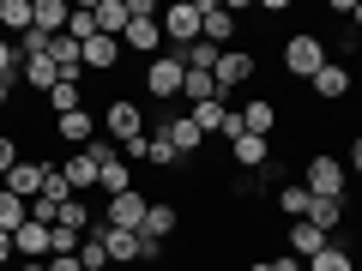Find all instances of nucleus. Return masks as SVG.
Masks as SVG:
<instances>
[{
	"label": "nucleus",
	"instance_id": "nucleus-3",
	"mask_svg": "<svg viewBox=\"0 0 362 271\" xmlns=\"http://www.w3.org/2000/svg\"><path fill=\"white\" fill-rule=\"evenodd\" d=\"M181 78H187V66H181V54H157V61H145L139 73V90H145V103H175L181 97Z\"/></svg>",
	"mask_w": 362,
	"mask_h": 271
},
{
	"label": "nucleus",
	"instance_id": "nucleus-23",
	"mask_svg": "<svg viewBox=\"0 0 362 271\" xmlns=\"http://www.w3.org/2000/svg\"><path fill=\"white\" fill-rule=\"evenodd\" d=\"M61 175L73 181V193L85 199L90 187H97V163H90V151H73V157H66V163H61Z\"/></svg>",
	"mask_w": 362,
	"mask_h": 271
},
{
	"label": "nucleus",
	"instance_id": "nucleus-15",
	"mask_svg": "<svg viewBox=\"0 0 362 271\" xmlns=\"http://www.w3.org/2000/svg\"><path fill=\"white\" fill-rule=\"evenodd\" d=\"M230 163L242 169V175H259V169L272 163V139H254V133H242V139L230 145Z\"/></svg>",
	"mask_w": 362,
	"mask_h": 271
},
{
	"label": "nucleus",
	"instance_id": "nucleus-6",
	"mask_svg": "<svg viewBox=\"0 0 362 271\" xmlns=\"http://www.w3.org/2000/svg\"><path fill=\"white\" fill-rule=\"evenodd\" d=\"M103 127H109V139H115V145L145 139V103H133V97H109V109H103Z\"/></svg>",
	"mask_w": 362,
	"mask_h": 271
},
{
	"label": "nucleus",
	"instance_id": "nucleus-8",
	"mask_svg": "<svg viewBox=\"0 0 362 271\" xmlns=\"http://www.w3.org/2000/svg\"><path fill=\"white\" fill-rule=\"evenodd\" d=\"M145 211H151V199H145L139 187H127V193H115V199L103 205V223H115V229H133V235H139V229H145Z\"/></svg>",
	"mask_w": 362,
	"mask_h": 271
},
{
	"label": "nucleus",
	"instance_id": "nucleus-31",
	"mask_svg": "<svg viewBox=\"0 0 362 271\" xmlns=\"http://www.w3.org/2000/svg\"><path fill=\"white\" fill-rule=\"evenodd\" d=\"M37 199H49V205H66V199H73V181L61 175V169H49V181H42V193Z\"/></svg>",
	"mask_w": 362,
	"mask_h": 271
},
{
	"label": "nucleus",
	"instance_id": "nucleus-30",
	"mask_svg": "<svg viewBox=\"0 0 362 271\" xmlns=\"http://www.w3.org/2000/svg\"><path fill=\"white\" fill-rule=\"evenodd\" d=\"M18 163H25V145H18V133H0V181L13 175Z\"/></svg>",
	"mask_w": 362,
	"mask_h": 271
},
{
	"label": "nucleus",
	"instance_id": "nucleus-21",
	"mask_svg": "<svg viewBox=\"0 0 362 271\" xmlns=\"http://www.w3.org/2000/svg\"><path fill=\"white\" fill-rule=\"evenodd\" d=\"M97 37H127V0H90Z\"/></svg>",
	"mask_w": 362,
	"mask_h": 271
},
{
	"label": "nucleus",
	"instance_id": "nucleus-34",
	"mask_svg": "<svg viewBox=\"0 0 362 271\" xmlns=\"http://www.w3.org/2000/svg\"><path fill=\"white\" fill-rule=\"evenodd\" d=\"M127 18H163V6L157 0H127Z\"/></svg>",
	"mask_w": 362,
	"mask_h": 271
},
{
	"label": "nucleus",
	"instance_id": "nucleus-12",
	"mask_svg": "<svg viewBox=\"0 0 362 271\" xmlns=\"http://www.w3.org/2000/svg\"><path fill=\"white\" fill-rule=\"evenodd\" d=\"M54 139H61V145H73V151H85V145L97 139V115H90V103H85V109H73V115H61V121H54Z\"/></svg>",
	"mask_w": 362,
	"mask_h": 271
},
{
	"label": "nucleus",
	"instance_id": "nucleus-36",
	"mask_svg": "<svg viewBox=\"0 0 362 271\" xmlns=\"http://www.w3.org/2000/svg\"><path fill=\"white\" fill-rule=\"evenodd\" d=\"M338 54H344V61H356V54H362V37H356V30H344V37H338Z\"/></svg>",
	"mask_w": 362,
	"mask_h": 271
},
{
	"label": "nucleus",
	"instance_id": "nucleus-35",
	"mask_svg": "<svg viewBox=\"0 0 362 271\" xmlns=\"http://www.w3.org/2000/svg\"><path fill=\"white\" fill-rule=\"evenodd\" d=\"M42 265H49V271H85V265H78V253H49Z\"/></svg>",
	"mask_w": 362,
	"mask_h": 271
},
{
	"label": "nucleus",
	"instance_id": "nucleus-26",
	"mask_svg": "<svg viewBox=\"0 0 362 271\" xmlns=\"http://www.w3.org/2000/svg\"><path fill=\"white\" fill-rule=\"evenodd\" d=\"M308 271H356V253H350L344 241H326L320 253L308 259Z\"/></svg>",
	"mask_w": 362,
	"mask_h": 271
},
{
	"label": "nucleus",
	"instance_id": "nucleus-13",
	"mask_svg": "<svg viewBox=\"0 0 362 271\" xmlns=\"http://www.w3.org/2000/svg\"><path fill=\"white\" fill-rule=\"evenodd\" d=\"M37 30V0H0V37H30Z\"/></svg>",
	"mask_w": 362,
	"mask_h": 271
},
{
	"label": "nucleus",
	"instance_id": "nucleus-38",
	"mask_svg": "<svg viewBox=\"0 0 362 271\" xmlns=\"http://www.w3.org/2000/svg\"><path fill=\"white\" fill-rule=\"evenodd\" d=\"M344 169H350V175H362V133L350 139V157H344Z\"/></svg>",
	"mask_w": 362,
	"mask_h": 271
},
{
	"label": "nucleus",
	"instance_id": "nucleus-24",
	"mask_svg": "<svg viewBox=\"0 0 362 271\" xmlns=\"http://www.w3.org/2000/svg\"><path fill=\"white\" fill-rule=\"evenodd\" d=\"M181 103H187V109L218 103V78H211V73H194V66H187V78H181Z\"/></svg>",
	"mask_w": 362,
	"mask_h": 271
},
{
	"label": "nucleus",
	"instance_id": "nucleus-14",
	"mask_svg": "<svg viewBox=\"0 0 362 271\" xmlns=\"http://www.w3.org/2000/svg\"><path fill=\"white\" fill-rule=\"evenodd\" d=\"M278 115H284V109L272 103V97H254V103H242V133L272 139V133H278Z\"/></svg>",
	"mask_w": 362,
	"mask_h": 271
},
{
	"label": "nucleus",
	"instance_id": "nucleus-7",
	"mask_svg": "<svg viewBox=\"0 0 362 271\" xmlns=\"http://www.w3.org/2000/svg\"><path fill=\"white\" fill-rule=\"evenodd\" d=\"M199 13H206V30H199V37H206L211 49H235V30H242L235 6H223V0H199Z\"/></svg>",
	"mask_w": 362,
	"mask_h": 271
},
{
	"label": "nucleus",
	"instance_id": "nucleus-32",
	"mask_svg": "<svg viewBox=\"0 0 362 271\" xmlns=\"http://www.w3.org/2000/svg\"><path fill=\"white\" fill-rule=\"evenodd\" d=\"M78 265H85V271H109V253H103V241H97V235H85V241H78Z\"/></svg>",
	"mask_w": 362,
	"mask_h": 271
},
{
	"label": "nucleus",
	"instance_id": "nucleus-33",
	"mask_svg": "<svg viewBox=\"0 0 362 271\" xmlns=\"http://www.w3.org/2000/svg\"><path fill=\"white\" fill-rule=\"evenodd\" d=\"M139 265H163V241H151V235H139Z\"/></svg>",
	"mask_w": 362,
	"mask_h": 271
},
{
	"label": "nucleus",
	"instance_id": "nucleus-28",
	"mask_svg": "<svg viewBox=\"0 0 362 271\" xmlns=\"http://www.w3.org/2000/svg\"><path fill=\"white\" fill-rule=\"evenodd\" d=\"M97 217H103V211H90L85 205V199H66V205H61V217H54V223H61V229H78V235H90V223H97Z\"/></svg>",
	"mask_w": 362,
	"mask_h": 271
},
{
	"label": "nucleus",
	"instance_id": "nucleus-29",
	"mask_svg": "<svg viewBox=\"0 0 362 271\" xmlns=\"http://www.w3.org/2000/svg\"><path fill=\"white\" fill-rule=\"evenodd\" d=\"M308 223H314V229H326V235H338V223H344V199H314Z\"/></svg>",
	"mask_w": 362,
	"mask_h": 271
},
{
	"label": "nucleus",
	"instance_id": "nucleus-22",
	"mask_svg": "<svg viewBox=\"0 0 362 271\" xmlns=\"http://www.w3.org/2000/svg\"><path fill=\"white\" fill-rule=\"evenodd\" d=\"M42 109H49L54 121H61V115H73V109H85V85H78V78H61V85H54L49 97H42Z\"/></svg>",
	"mask_w": 362,
	"mask_h": 271
},
{
	"label": "nucleus",
	"instance_id": "nucleus-20",
	"mask_svg": "<svg viewBox=\"0 0 362 271\" xmlns=\"http://www.w3.org/2000/svg\"><path fill=\"white\" fill-rule=\"evenodd\" d=\"M272 205H278V217H284V223H302V217H308V205H314V193L302 187V181H290V187L272 193Z\"/></svg>",
	"mask_w": 362,
	"mask_h": 271
},
{
	"label": "nucleus",
	"instance_id": "nucleus-5",
	"mask_svg": "<svg viewBox=\"0 0 362 271\" xmlns=\"http://www.w3.org/2000/svg\"><path fill=\"white\" fill-rule=\"evenodd\" d=\"M254 73H259V54H254V49H242V42H235V49H223L218 66H211V78H218V97L230 103V90L254 85Z\"/></svg>",
	"mask_w": 362,
	"mask_h": 271
},
{
	"label": "nucleus",
	"instance_id": "nucleus-10",
	"mask_svg": "<svg viewBox=\"0 0 362 271\" xmlns=\"http://www.w3.org/2000/svg\"><path fill=\"white\" fill-rule=\"evenodd\" d=\"M308 90H314V103H344L350 90H356V73H350V66H338V61H326L320 73L308 78Z\"/></svg>",
	"mask_w": 362,
	"mask_h": 271
},
{
	"label": "nucleus",
	"instance_id": "nucleus-25",
	"mask_svg": "<svg viewBox=\"0 0 362 271\" xmlns=\"http://www.w3.org/2000/svg\"><path fill=\"white\" fill-rule=\"evenodd\" d=\"M145 163H151L157 175H175V169H181V157H175V145H169L163 133H145Z\"/></svg>",
	"mask_w": 362,
	"mask_h": 271
},
{
	"label": "nucleus",
	"instance_id": "nucleus-27",
	"mask_svg": "<svg viewBox=\"0 0 362 271\" xmlns=\"http://www.w3.org/2000/svg\"><path fill=\"white\" fill-rule=\"evenodd\" d=\"M97 187H103L109 199H115V193H127V187H133V163H127V157L103 163V169H97Z\"/></svg>",
	"mask_w": 362,
	"mask_h": 271
},
{
	"label": "nucleus",
	"instance_id": "nucleus-37",
	"mask_svg": "<svg viewBox=\"0 0 362 271\" xmlns=\"http://www.w3.org/2000/svg\"><path fill=\"white\" fill-rule=\"evenodd\" d=\"M13 265H18V253H13V235L0 229V271H13Z\"/></svg>",
	"mask_w": 362,
	"mask_h": 271
},
{
	"label": "nucleus",
	"instance_id": "nucleus-2",
	"mask_svg": "<svg viewBox=\"0 0 362 271\" xmlns=\"http://www.w3.org/2000/svg\"><path fill=\"white\" fill-rule=\"evenodd\" d=\"M326 61H332V54H326V42L314 37V30H290V37H284V54H278V66H284L290 78H302V85H308Z\"/></svg>",
	"mask_w": 362,
	"mask_h": 271
},
{
	"label": "nucleus",
	"instance_id": "nucleus-17",
	"mask_svg": "<svg viewBox=\"0 0 362 271\" xmlns=\"http://www.w3.org/2000/svg\"><path fill=\"white\" fill-rule=\"evenodd\" d=\"M121 37H90L85 42V73H121Z\"/></svg>",
	"mask_w": 362,
	"mask_h": 271
},
{
	"label": "nucleus",
	"instance_id": "nucleus-1",
	"mask_svg": "<svg viewBox=\"0 0 362 271\" xmlns=\"http://www.w3.org/2000/svg\"><path fill=\"white\" fill-rule=\"evenodd\" d=\"M302 187H308L314 199H344V193H350V169H344V157L314 151L308 163H302Z\"/></svg>",
	"mask_w": 362,
	"mask_h": 271
},
{
	"label": "nucleus",
	"instance_id": "nucleus-4",
	"mask_svg": "<svg viewBox=\"0 0 362 271\" xmlns=\"http://www.w3.org/2000/svg\"><path fill=\"white\" fill-rule=\"evenodd\" d=\"M163 42H175V54L181 49H194L199 42V30H206V13H199V0H175V6H163Z\"/></svg>",
	"mask_w": 362,
	"mask_h": 271
},
{
	"label": "nucleus",
	"instance_id": "nucleus-19",
	"mask_svg": "<svg viewBox=\"0 0 362 271\" xmlns=\"http://www.w3.org/2000/svg\"><path fill=\"white\" fill-rule=\"evenodd\" d=\"M13 253L18 259H49L54 253V229H49V223H25V229L13 235Z\"/></svg>",
	"mask_w": 362,
	"mask_h": 271
},
{
	"label": "nucleus",
	"instance_id": "nucleus-42",
	"mask_svg": "<svg viewBox=\"0 0 362 271\" xmlns=\"http://www.w3.org/2000/svg\"><path fill=\"white\" fill-rule=\"evenodd\" d=\"M350 25H356V37H362V0H356V6H350Z\"/></svg>",
	"mask_w": 362,
	"mask_h": 271
},
{
	"label": "nucleus",
	"instance_id": "nucleus-40",
	"mask_svg": "<svg viewBox=\"0 0 362 271\" xmlns=\"http://www.w3.org/2000/svg\"><path fill=\"white\" fill-rule=\"evenodd\" d=\"M13 271H49V265H42V259H18Z\"/></svg>",
	"mask_w": 362,
	"mask_h": 271
},
{
	"label": "nucleus",
	"instance_id": "nucleus-39",
	"mask_svg": "<svg viewBox=\"0 0 362 271\" xmlns=\"http://www.w3.org/2000/svg\"><path fill=\"white\" fill-rule=\"evenodd\" d=\"M272 271H308V265H302L296 253H278V259H272Z\"/></svg>",
	"mask_w": 362,
	"mask_h": 271
},
{
	"label": "nucleus",
	"instance_id": "nucleus-11",
	"mask_svg": "<svg viewBox=\"0 0 362 271\" xmlns=\"http://www.w3.org/2000/svg\"><path fill=\"white\" fill-rule=\"evenodd\" d=\"M49 169H54V163H42V157H25V163H18L6 181H0V187H6V193H18V199H37V193H42V181H49Z\"/></svg>",
	"mask_w": 362,
	"mask_h": 271
},
{
	"label": "nucleus",
	"instance_id": "nucleus-16",
	"mask_svg": "<svg viewBox=\"0 0 362 271\" xmlns=\"http://www.w3.org/2000/svg\"><path fill=\"white\" fill-rule=\"evenodd\" d=\"M284 241H290V253H296V259H302V265H308V259H314V253H320V247H326V241H332V235H326V229H314V223H308V217H302V223H284Z\"/></svg>",
	"mask_w": 362,
	"mask_h": 271
},
{
	"label": "nucleus",
	"instance_id": "nucleus-41",
	"mask_svg": "<svg viewBox=\"0 0 362 271\" xmlns=\"http://www.w3.org/2000/svg\"><path fill=\"white\" fill-rule=\"evenodd\" d=\"M13 103V78H0V109Z\"/></svg>",
	"mask_w": 362,
	"mask_h": 271
},
{
	"label": "nucleus",
	"instance_id": "nucleus-18",
	"mask_svg": "<svg viewBox=\"0 0 362 271\" xmlns=\"http://www.w3.org/2000/svg\"><path fill=\"white\" fill-rule=\"evenodd\" d=\"M175 229H181V205H175V199H151V211H145V229H139V235H151V241H169Z\"/></svg>",
	"mask_w": 362,
	"mask_h": 271
},
{
	"label": "nucleus",
	"instance_id": "nucleus-9",
	"mask_svg": "<svg viewBox=\"0 0 362 271\" xmlns=\"http://www.w3.org/2000/svg\"><path fill=\"white\" fill-rule=\"evenodd\" d=\"M90 235L103 241V253H109V265H139V235L133 229H115V223H90Z\"/></svg>",
	"mask_w": 362,
	"mask_h": 271
},
{
	"label": "nucleus",
	"instance_id": "nucleus-43",
	"mask_svg": "<svg viewBox=\"0 0 362 271\" xmlns=\"http://www.w3.org/2000/svg\"><path fill=\"white\" fill-rule=\"evenodd\" d=\"M356 271H362V253H356Z\"/></svg>",
	"mask_w": 362,
	"mask_h": 271
}]
</instances>
